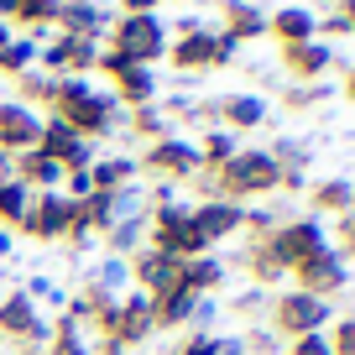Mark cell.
<instances>
[{"instance_id": "obj_4", "label": "cell", "mask_w": 355, "mask_h": 355, "mask_svg": "<svg viewBox=\"0 0 355 355\" xmlns=\"http://www.w3.org/2000/svg\"><path fill=\"white\" fill-rule=\"evenodd\" d=\"M53 115L73 136L94 141V136H110V125L121 121V105H115L110 89H89V94H78V100H68V105H53Z\"/></svg>"}, {"instance_id": "obj_37", "label": "cell", "mask_w": 355, "mask_h": 355, "mask_svg": "<svg viewBox=\"0 0 355 355\" xmlns=\"http://www.w3.org/2000/svg\"><path fill=\"white\" fill-rule=\"evenodd\" d=\"M324 340H329V355H355V319H340Z\"/></svg>"}, {"instance_id": "obj_31", "label": "cell", "mask_w": 355, "mask_h": 355, "mask_svg": "<svg viewBox=\"0 0 355 355\" xmlns=\"http://www.w3.org/2000/svg\"><path fill=\"white\" fill-rule=\"evenodd\" d=\"M235 152H241V146H235V131L214 125V131H204V141H199V167H225Z\"/></svg>"}, {"instance_id": "obj_22", "label": "cell", "mask_w": 355, "mask_h": 355, "mask_svg": "<svg viewBox=\"0 0 355 355\" xmlns=\"http://www.w3.org/2000/svg\"><path fill=\"white\" fill-rule=\"evenodd\" d=\"M214 115L225 121V131H256V125L266 121V100H256V94H225L220 105H214Z\"/></svg>"}, {"instance_id": "obj_27", "label": "cell", "mask_w": 355, "mask_h": 355, "mask_svg": "<svg viewBox=\"0 0 355 355\" xmlns=\"http://www.w3.org/2000/svg\"><path fill=\"white\" fill-rule=\"evenodd\" d=\"M58 11H63V0H16L11 26H21L26 37H37L42 26H53V21H58Z\"/></svg>"}, {"instance_id": "obj_24", "label": "cell", "mask_w": 355, "mask_h": 355, "mask_svg": "<svg viewBox=\"0 0 355 355\" xmlns=\"http://www.w3.org/2000/svg\"><path fill=\"white\" fill-rule=\"evenodd\" d=\"M309 209L313 214H350L355 209V183L350 178H324L309 189Z\"/></svg>"}, {"instance_id": "obj_3", "label": "cell", "mask_w": 355, "mask_h": 355, "mask_svg": "<svg viewBox=\"0 0 355 355\" xmlns=\"http://www.w3.org/2000/svg\"><path fill=\"white\" fill-rule=\"evenodd\" d=\"M110 47H121L131 63L152 68L157 58H167V26L157 21V11L152 16H115L110 21Z\"/></svg>"}, {"instance_id": "obj_18", "label": "cell", "mask_w": 355, "mask_h": 355, "mask_svg": "<svg viewBox=\"0 0 355 355\" xmlns=\"http://www.w3.org/2000/svg\"><path fill=\"white\" fill-rule=\"evenodd\" d=\"M53 26H58L63 37H84V42H100V37H110V11H105V6H63Z\"/></svg>"}, {"instance_id": "obj_15", "label": "cell", "mask_w": 355, "mask_h": 355, "mask_svg": "<svg viewBox=\"0 0 355 355\" xmlns=\"http://www.w3.org/2000/svg\"><path fill=\"white\" fill-rule=\"evenodd\" d=\"M266 37L277 47L319 42V16H313L309 6H277V16H266Z\"/></svg>"}, {"instance_id": "obj_46", "label": "cell", "mask_w": 355, "mask_h": 355, "mask_svg": "<svg viewBox=\"0 0 355 355\" xmlns=\"http://www.w3.org/2000/svg\"><path fill=\"white\" fill-rule=\"evenodd\" d=\"M11 37H16V26H11V21H0V47L11 42Z\"/></svg>"}, {"instance_id": "obj_30", "label": "cell", "mask_w": 355, "mask_h": 355, "mask_svg": "<svg viewBox=\"0 0 355 355\" xmlns=\"http://www.w3.org/2000/svg\"><path fill=\"white\" fill-rule=\"evenodd\" d=\"M26 209H32V189H26L21 178L0 183V225H6V230H21Z\"/></svg>"}, {"instance_id": "obj_2", "label": "cell", "mask_w": 355, "mask_h": 355, "mask_svg": "<svg viewBox=\"0 0 355 355\" xmlns=\"http://www.w3.org/2000/svg\"><path fill=\"white\" fill-rule=\"evenodd\" d=\"M277 183H282V167H277V157L261 152V146H241V152L220 167V199H230V204L272 193Z\"/></svg>"}, {"instance_id": "obj_1", "label": "cell", "mask_w": 355, "mask_h": 355, "mask_svg": "<svg viewBox=\"0 0 355 355\" xmlns=\"http://www.w3.org/2000/svg\"><path fill=\"white\" fill-rule=\"evenodd\" d=\"M146 251L157 256H173V261H193V256H209V241L199 235V225H193V209L189 204H173L162 199L152 214H146Z\"/></svg>"}, {"instance_id": "obj_29", "label": "cell", "mask_w": 355, "mask_h": 355, "mask_svg": "<svg viewBox=\"0 0 355 355\" xmlns=\"http://www.w3.org/2000/svg\"><path fill=\"white\" fill-rule=\"evenodd\" d=\"M37 37H11V42L0 47V73L6 78H21V73H32L37 68Z\"/></svg>"}, {"instance_id": "obj_43", "label": "cell", "mask_w": 355, "mask_h": 355, "mask_svg": "<svg viewBox=\"0 0 355 355\" xmlns=\"http://www.w3.org/2000/svg\"><path fill=\"white\" fill-rule=\"evenodd\" d=\"M209 319H214V298H199V303H193V319H189V329H204Z\"/></svg>"}, {"instance_id": "obj_19", "label": "cell", "mask_w": 355, "mask_h": 355, "mask_svg": "<svg viewBox=\"0 0 355 355\" xmlns=\"http://www.w3.org/2000/svg\"><path fill=\"white\" fill-rule=\"evenodd\" d=\"M329 63H334V47H324V42L282 47V68H288L293 78H303V84H319V78L329 73Z\"/></svg>"}, {"instance_id": "obj_10", "label": "cell", "mask_w": 355, "mask_h": 355, "mask_svg": "<svg viewBox=\"0 0 355 355\" xmlns=\"http://www.w3.org/2000/svg\"><path fill=\"white\" fill-rule=\"evenodd\" d=\"M131 282L136 293H146V298H167V293L183 288V261H173V256H157V251H131Z\"/></svg>"}, {"instance_id": "obj_26", "label": "cell", "mask_w": 355, "mask_h": 355, "mask_svg": "<svg viewBox=\"0 0 355 355\" xmlns=\"http://www.w3.org/2000/svg\"><path fill=\"white\" fill-rule=\"evenodd\" d=\"M193 303H199V293H189V288L167 293V298H152V319H157V329H183V324L193 319Z\"/></svg>"}, {"instance_id": "obj_17", "label": "cell", "mask_w": 355, "mask_h": 355, "mask_svg": "<svg viewBox=\"0 0 355 355\" xmlns=\"http://www.w3.org/2000/svg\"><path fill=\"white\" fill-rule=\"evenodd\" d=\"M152 329H157V319H152V298L146 293H131V298H121V324H115V345H146L152 340Z\"/></svg>"}, {"instance_id": "obj_39", "label": "cell", "mask_w": 355, "mask_h": 355, "mask_svg": "<svg viewBox=\"0 0 355 355\" xmlns=\"http://www.w3.org/2000/svg\"><path fill=\"white\" fill-rule=\"evenodd\" d=\"M94 68H100V73H110V78H121L125 68H131V58H125L121 47H100V58H94Z\"/></svg>"}, {"instance_id": "obj_16", "label": "cell", "mask_w": 355, "mask_h": 355, "mask_svg": "<svg viewBox=\"0 0 355 355\" xmlns=\"http://www.w3.org/2000/svg\"><path fill=\"white\" fill-rule=\"evenodd\" d=\"M189 209H193V225H199V235L209 245H220L225 235H235L245 225V209L230 199H204V204H189Z\"/></svg>"}, {"instance_id": "obj_33", "label": "cell", "mask_w": 355, "mask_h": 355, "mask_svg": "<svg viewBox=\"0 0 355 355\" xmlns=\"http://www.w3.org/2000/svg\"><path fill=\"white\" fill-rule=\"evenodd\" d=\"M245 266H251V277H256V282H277L282 272H288V266L277 261V251H272V241H256L251 251H245Z\"/></svg>"}, {"instance_id": "obj_8", "label": "cell", "mask_w": 355, "mask_h": 355, "mask_svg": "<svg viewBox=\"0 0 355 355\" xmlns=\"http://www.w3.org/2000/svg\"><path fill=\"white\" fill-rule=\"evenodd\" d=\"M293 277H298V293H309V298H324V303H329L334 293L350 282V266H345V256L334 251V245H324V251L303 256V261L293 266Z\"/></svg>"}, {"instance_id": "obj_5", "label": "cell", "mask_w": 355, "mask_h": 355, "mask_svg": "<svg viewBox=\"0 0 355 355\" xmlns=\"http://www.w3.org/2000/svg\"><path fill=\"white\" fill-rule=\"evenodd\" d=\"M235 53V42L225 32H189V37H178V42H167V63L183 68V73H204V68H225Z\"/></svg>"}, {"instance_id": "obj_11", "label": "cell", "mask_w": 355, "mask_h": 355, "mask_svg": "<svg viewBox=\"0 0 355 355\" xmlns=\"http://www.w3.org/2000/svg\"><path fill=\"white\" fill-rule=\"evenodd\" d=\"M37 152H47L63 173H84L89 162H94V146L84 141V136H73L58 115H47L42 121V136H37Z\"/></svg>"}, {"instance_id": "obj_6", "label": "cell", "mask_w": 355, "mask_h": 355, "mask_svg": "<svg viewBox=\"0 0 355 355\" xmlns=\"http://www.w3.org/2000/svg\"><path fill=\"white\" fill-rule=\"evenodd\" d=\"M324 319H329V303L324 298H309V293H277L272 298V329L282 340H298V334H319Z\"/></svg>"}, {"instance_id": "obj_47", "label": "cell", "mask_w": 355, "mask_h": 355, "mask_svg": "<svg viewBox=\"0 0 355 355\" xmlns=\"http://www.w3.org/2000/svg\"><path fill=\"white\" fill-rule=\"evenodd\" d=\"M345 100H355V68L345 73Z\"/></svg>"}, {"instance_id": "obj_41", "label": "cell", "mask_w": 355, "mask_h": 355, "mask_svg": "<svg viewBox=\"0 0 355 355\" xmlns=\"http://www.w3.org/2000/svg\"><path fill=\"white\" fill-rule=\"evenodd\" d=\"M241 230H251L256 241H266V235L277 230V225H272V214H266V209H245V225H241Z\"/></svg>"}, {"instance_id": "obj_9", "label": "cell", "mask_w": 355, "mask_h": 355, "mask_svg": "<svg viewBox=\"0 0 355 355\" xmlns=\"http://www.w3.org/2000/svg\"><path fill=\"white\" fill-rule=\"evenodd\" d=\"M0 334L21 340V345H42V340H53V324L37 313V303L26 293H0Z\"/></svg>"}, {"instance_id": "obj_50", "label": "cell", "mask_w": 355, "mask_h": 355, "mask_svg": "<svg viewBox=\"0 0 355 355\" xmlns=\"http://www.w3.org/2000/svg\"><path fill=\"white\" fill-rule=\"evenodd\" d=\"M340 6H345V0H340Z\"/></svg>"}, {"instance_id": "obj_42", "label": "cell", "mask_w": 355, "mask_h": 355, "mask_svg": "<svg viewBox=\"0 0 355 355\" xmlns=\"http://www.w3.org/2000/svg\"><path fill=\"white\" fill-rule=\"evenodd\" d=\"M324 37H350V26H345V16H340V11L319 21V42H324Z\"/></svg>"}, {"instance_id": "obj_49", "label": "cell", "mask_w": 355, "mask_h": 355, "mask_svg": "<svg viewBox=\"0 0 355 355\" xmlns=\"http://www.w3.org/2000/svg\"><path fill=\"white\" fill-rule=\"evenodd\" d=\"M21 355H42V350H37V345H21Z\"/></svg>"}, {"instance_id": "obj_40", "label": "cell", "mask_w": 355, "mask_h": 355, "mask_svg": "<svg viewBox=\"0 0 355 355\" xmlns=\"http://www.w3.org/2000/svg\"><path fill=\"white\" fill-rule=\"evenodd\" d=\"M288 355H329V340H324V334H298V340L288 345Z\"/></svg>"}, {"instance_id": "obj_14", "label": "cell", "mask_w": 355, "mask_h": 355, "mask_svg": "<svg viewBox=\"0 0 355 355\" xmlns=\"http://www.w3.org/2000/svg\"><path fill=\"white\" fill-rule=\"evenodd\" d=\"M63 230H68V199L63 193H32L21 235H32V241H63Z\"/></svg>"}, {"instance_id": "obj_45", "label": "cell", "mask_w": 355, "mask_h": 355, "mask_svg": "<svg viewBox=\"0 0 355 355\" xmlns=\"http://www.w3.org/2000/svg\"><path fill=\"white\" fill-rule=\"evenodd\" d=\"M340 16H345V26L355 32V0H345V6H340Z\"/></svg>"}, {"instance_id": "obj_20", "label": "cell", "mask_w": 355, "mask_h": 355, "mask_svg": "<svg viewBox=\"0 0 355 355\" xmlns=\"http://www.w3.org/2000/svg\"><path fill=\"white\" fill-rule=\"evenodd\" d=\"M110 84H115V89H110L115 105H131V110L157 105V89H162V84H157V73H152V68H141V63H131L121 78H110Z\"/></svg>"}, {"instance_id": "obj_21", "label": "cell", "mask_w": 355, "mask_h": 355, "mask_svg": "<svg viewBox=\"0 0 355 355\" xmlns=\"http://www.w3.org/2000/svg\"><path fill=\"white\" fill-rule=\"evenodd\" d=\"M11 162H16V178H21L32 193H58V183H63V167H58L47 152H37V146L21 152V157H11Z\"/></svg>"}, {"instance_id": "obj_32", "label": "cell", "mask_w": 355, "mask_h": 355, "mask_svg": "<svg viewBox=\"0 0 355 355\" xmlns=\"http://www.w3.org/2000/svg\"><path fill=\"white\" fill-rule=\"evenodd\" d=\"M53 84H58L53 73H42V68H32V73H21V78H16V89H21L16 100H21L26 110H37V105H53Z\"/></svg>"}, {"instance_id": "obj_35", "label": "cell", "mask_w": 355, "mask_h": 355, "mask_svg": "<svg viewBox=\"0 0 355 355\" xmlns=\"http://www.w3.org/2000/svg\"><path fill=\"white\" fill-rule=\"evenodd\" d=\"M125 282H131V261H121V256H110V261L100 266V288L110 293L115 298V288H125Z\"/></svg>"}, {"instance_id": "obj_7", "label": "cell", "mask_w": 355, "mask_h": 355, "mask_svg": "<svg viewBox=\"0 0 355 355\" xmlns=\"http://www.w3.org/2000/svg\"><path fill=\"white\" fill-rule=\"evenodd\" d=\"M136 173H152V178H162V183H189V178L199 173V146L183 141V136H162V141L146 146Z\"/></svg>"}, {"instance_id": "obj_34", "label": "cell", "mask_w": 355, "mask_h": 355, "mask_svg": "<svg viewBox=\"0 0 355 355\" xmlns=\"http://www.w3.org/2000/svg\"><path fill=\"white\" fill-rule=\"evenodd\" d=\"M131 131L146 136V141H162V136H167V121H162V110H157V105H141V110L131 115Z\"/></svg>"}, {"instance_id": "obj_36", "label": "cell", "mask_w": 355, "mask_h": 355, "mask_svg": "<svg viewBox=\"0 0 355 355\" xmlns=\"http://www.w3.org/2000/svg\"><path fill=\"white\" fill-rule=\"evenodd\" d=\"M178 355H220V334H209V329H189V340L178 345Z\"/></svg>"}, {"instance_id": "obj_44", "label": "cell", "mask_w": 355, "mask_h": 355, "mask_svg": "<svg viewBox=\"0 0 355 355\" xmlns=\"http://www.w3.org/2000/svg\"><path fill=\"white\" fill-rule=\"evenodd\" d=\"M152 6H162V0H121V16H152Z\"/></svg>"}, {"instance_id": "obj_25", "label": "cell", "mask_w": 355, "mask_h": 355, "mask_svg": "<svg viewBox=\"0 0 355 355\" xmlns=\"http://www.w3.org/2000/svg\"><path fill=\"white\" fill-rule=\"evenodd\" d=\"M89 178H94V193H121V189H131L136 162L131 157H94V162H89Z\"/></svg>"}, {"instance_id": "obj_13", "label": "cell", "mask_w": 355, "mask_h": 355, "mask_svg": "<svg viewBox=\"0 0 355 355\" xmlns=\"http://www.w3.org/2000/svg\"><path fill=\"white\" fill-rule=\"evenodd\" d=\"M37 136H42V115H37V110H26L21 100H6V105H0V157L32 152Z\"/></svg>"}, {"instance_id": "obj_48", "label": "cell", "mask_w": 355, "mask_h": 355, "mask_svg": "<svg viewBox=\"0 0 355 355\" xmlns=\"http://www.w3.org/2000/svg\"><path fill=\"white\" fill-rule=\"evenodd\" d=\"M0 256H11V230H0Z\"/></svg>"}, {"instance_id": "obj_28", "label": "cell", "mask_w": 355, "mask_h": 355, "mask_svg": "<svg viewBox=\"0 0 355 355\" xmlns=\"http://www.w3.org/2000/svg\"><path fill=\"white\" fill-rule=\"evenodd\" d=\"M220 282H225V266L214 261V256H193V261H183V288H189V293L209 298Z\"/></svg>"}, {"instance_id": "obj_23", "label": "cell", "mask_w": 355, "mask_h": 355, "mask_svg": "<svg viewBox=\"0 0 355 355\" xmlns=\"http://www.w3.org/2000/svg\"><path fill=\"white\" fill-rule=\"evenodd\" d=\"M225 37H230L235 47L256 42V37H266V16L256 11L251 0H225Z\"/></svg>"}, {"instance_id": "obj_12", "label": "cell", "mask_w": 355, "mask_h": 355, "mask_svg": "<svg viewBox=\"0 0 355 355\" xmlns=\"http://www.w3.org/2000/svg\"><path fill=\"white\" fill-rule=\"evenodd\" d=\"M266 241H272V251H277V261L288 266V272L303 261V256H313V251H324V245H329L319 220H288V225H277V230L266 235Z\"/></svg>"}, {"instance_id": "obj_38", "label": "cell", "mask_w": 355, "mask_h": 355, "mask_svg": "<svg viewBox=\"0 0 355 355\" xmlns=\"http://www.w3.org/2000/svg\"><path fill=\"white\" fill-rule=\"evenodd\" d=\"M63 183H68V193H63L68 204H84V199H94V178H89V167H84V173H63Z\"/></svg>"}]
</instances>
